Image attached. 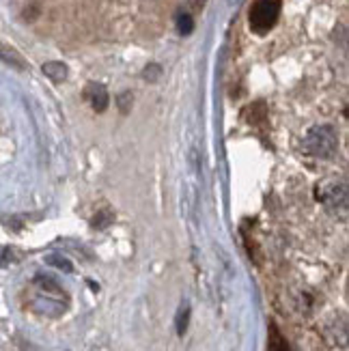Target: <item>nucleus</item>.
<instances>
[{
	"label": "nucleus",
	"mask_w": 349,
	"mask_h": 351,
	"mask_svg": "<svg viewBox=\"0 0 349 351\" xmlns=\"http://www.w3.org/2000/svg\"><path fill=\"white\" fill-rule=\"evenodd\" d=\"M302 147H304L306 154L315 158H330L335 156V151L339 147V136L332 125H315L309 130Z\"/></svg>",
	"instance_id": "obj_1"
},
{
	"label": "nucleus",
	"mask_w": 349,
	"mask_h": 351,
	"mask_svg": "<svg viewBox=\"0 0 349 351\" xmlns=\"http://www.w3.org/2000/svg\"><path fill=\"white\" fill-rule=\"evenodd\" d=\"M278 15H280L278 0H259L250 11V28L254 33H267L276 24Z\"/></svg>",
	"instance_id": "obj_2"
},
{
	"label": "nucleus",
	"mask_w": 349,
	"mask_h": 351,
	"mask_svg": "<svg viewBox=\"0 0 349 351\" xmlns=\"http://www.w3.org/2000/svg\"><path fill=\"white\" fill-rule=\"evenodd\" d=\"M324 203L332 211H345L347 209V188L343 181H337L335 186H330V190L324 194Z\"/></svg>",
	"instance_id": "obj_3"
},
{
	"label": "nucleus",
	"mask_w": 349,
	"mask_h": 351,
	"mask_svg": "<svg viewBox=\"0 0 349 351\" xmlns=\"http://www.w3.org/2000/svg\"><path fill=\"white\" fill-rule=\"evenodd\" d=\"M41 69H43V73L48 75L50 80H54V82H63V80L67 78V65L58 63V60H50V63H45Z\"/></svg>",
	"instance_id": "obj_4"
},
{
	"label": "nucleus",
	"mask_w": 349,
	"mask_h": 351,
	"mask_svg": "<svg viewBox=\"0 0 349 351\" xmlns=\"http://www.w3.org/2000/svg\"><path fill=\"white\" fill-rule=\"evenodd\" d=\"M88 99H91V104H93V108L97 112H104L106 108H108V93H106L104 86H91Z\"/></svg>",
	"instance_id": "obj_5"
},
{
	"label": "nucleus",
	"mask_w": 349,
	"mask_h": 351,
	"mask_svg": "<svg viewBox=\"0 0 349 351\" xmlns=\"http://www.w3.org/2000/svg\"><path fill=\"white\" fill-rule=\"evenodd\" d=\"M267 351H289V349H287L285 339L280 337V332L276 330V326L269 328V349Z\"/></svg>",
	"instance_id": "obj_6"
},
{
	"label": "nucleus",
	"mask_w": 349,
	"mask_h": 351,
	"mask_svg": "<svg viewBox=\"0 0 349 351\" xmlns=\"http://www.w3.org/2000/svg\"><path fill=\"white\" fill-rule=\"evenodd\" d=\"M0 58H5L7 63H11V65H15V67H20V69L26 67V65H24V60H22V56H20L18 52L9 50V48H0Z\"/></svg>",
	"instance_id": "obj_7"
},
{
	"label": "nucleus",
	"mask_w": 349,
	"mask_h": 351,
	"mask_svg": "<svg viewBox=\"0 0 349 351\" xmlns=\"http://www.w3.org/2000/svg\"><path fill=\"white\" fill-rule=\"evenodd\" d=\"M177 28H179V33H181V35H190V33H192V28H194L192 15H190V13H181L179 18H177Z\"/></svg>",
	"instance_id": "obj_8"
},
{
	"label": "nucleus",
	"mask_w": 349,
	"mask_h": 351,
	"mask_svg": "<svg viewBox=\"0 0 349 351\" xmlns=\"http://www.w3.org/2000/svg\"><path fill=\"white\" fill-rule=\"evenodd\" d=\"M188 317H190V306H184V308L179 311V315H177V332L179 334L186 332V328H188Z\"/></svg>",
	"instance_id": "obj_9"
},
{
	"label": "nucleus",
	"mask_w": 349,
	"mask_h": 351,
	"mask_svg": "<svg viewBox=\"0 0 349 351\" xmlns=\"http://www.w3.org/2000/svg\"><path fill=\"white\" fill-rule=\"evenodd\" d=\"M50 265H56L58 269H63V271H71V263L67 261V258H63V256H56V254H52V256H48L45 258Z\"/></svg>",
	"instance_id": "obj_10"
},
{
	"label": "nucleus",
	"mask_w": 349,
	"mask_h": 351,
	"mask_svg": "<svg viewBox=\"0 0 349 351\" xmlns=\"http://www.w3.org/2000/svg\"><path fill=\"white\" fill-rule=\"evenodd\" d=\"M110 222H112L110 213H106V211L99 213V216H95V226H99V228H101V226H108Z\"/></svg>",
	"instance_id": "obj_11"
},
{
	"label": "nucleus",
	"mask_w": 349,
	"mask_h": 351,
	"mask_svg": "<svg viewBox=\"0 0 349 351\" xmlns=\"http://www.w3.org/2000/svg\"><path fill=\"white\" fill-rule=\"evenodd\" d=\"M145 75H147V78L151 80V82H156L158 80V75H160V67L158 65H154V67H147V71H145Z\"/></svg>",
	"instance_id": "obj_12"
},
{
	"label": "nucleus",
	"mask_w": 349,
	"mask_h": 351,
	"mask_svg": "<svg viewBox=\"0 0 349 351\" xmlns=\"http://www.w3.org/2000/svg\"><path fill=\"white\" fill-rule=\"evenodd\" d=\"M132 97H130V93H123V95H121V110H123V112H128V101H130Z\"/></svg>",
	"instance_id": "obj_13"
},
{
	"label": "nucleus",
	"mask_w": 349,
	"mask_h": 351,
	"mask_svg": "<svg viewBox=\"0 0 349 351\" xmlns=\"http://www.w3.org/2000/svg\"><path fill=\"white\" fill-rule=\"evenodd\" d=\"M203 3H205V0H192L194 7H203Z\"/></svg>",
	"instance_id": "obj_14"
}]
</instances>
